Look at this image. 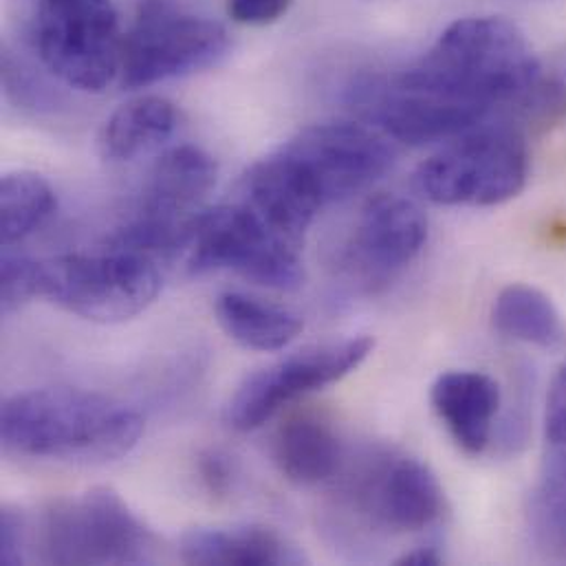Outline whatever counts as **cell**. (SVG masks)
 Instances as JSON below:
<instances>
[{
    "mask_svg": "<svg viewBox=\"0 0 566 566\" xmlns=\"http://www.w3.org/2000/svg\"><path fill=\"white\" fill-rule=\"evenodd\" d=\"M543 73L516 24L499 15H474L452 22L423 57L392 80L488 119L499 108L512 113Z\"/></svg>",
    "mask_w": 566,
    "mask_h": 566,
    "instance_id": "6da1fadb",
    "label": "cell"
},
{
    "mask_svg": "<svg viewBox=\"0 0 566 566\" xmlns=\"http://www.w3.org/2000/svg\"><path fill=\"white\" fill-rule=\"evenodd\" d=\"M142 432L135 410L80 388L18 392L0 412L4 450L40 461H117L139 443Z\"/></svg>",
    "mask_w": 566,
    "mask_h": 566,
    "instance_id": "7a4b0ae2",
    "label": "cell"
},
{
    "mask_svg": "<svg viewBox=\"0 0 566 566\" xmlns=\"http://www.w3.org/2000/svg\"><path fill=\"white\" fill-rule=\"evenodd\" d=\"M530 177V148L514 124H483L426 159L417 175L419 192L437 206L492 208L523 192Z\"/></svg>",
    "mask_w": 566,
    "mask_h": 566,
    "instance_id": "3957f363",
    "label": "cell"
},
{
    "mask_svg": "<svg viewBox=\"0 0 566 566\" xmlns=\"http://www.w3.org/2000/svg\"><path fill=\"white\" fill-rule=\"evenodd\" d=\"M38 549L49 565H146L157 538L115 490L93 488L44 510Z\"/></svg>",
    "mask_w": 566,
    "mask_h": 566,
    "instance_id": "277c9868",
    "label": "cell"
},
{
    "mask_svg": "<svg viewBox=\"0 0 566 566\" xmlns=\"http://www.w3.org/2000/svg\"><path fill=\"white\" fill-rule=\"evenodd\" d=\"M31 42L62 84L102 93L119 77L124 35L111 0H35Z\"/></svg>",
    "mask_w": 566,
    "mask_h": 566,
    "instance_id": "5b68a950",
    "label": "cell"
},
{
    "mask_svg": "<svg viewBox=\"0 0 566 566\" xmlns=\"http://www.w3.org/2000/svg\"><path fill=\"white\" fill-rule=\"evenodd\" d=\"M184 250L190 274L237 272L250 283L281 291L304 281L300 245L274 232L248 203L197 214Z\"/></svg>",
    "mask_w": 566,
    "mask_h": 566,
    "instance_id": "8992f818",
    "label": "cell"
},
{
    "mask_svg": "<svg viewBox=\"0 0 566 566\" xmlns=\"http://www.w3.org/2000/svg\"><path fill=\"white\" fill-rule=\"evenodd\" d=\"M230 53L223 24L184 13L170 0H142L130 31L124 35L119 82L144 88L217 66Z\"/></svg>",
    "mask_w": 566,
    "mask_h": 566,
    "instance_id": "52a82bcc",
    "label": "cell"
},
{
    "mask_svg": "<svg viewBox=\"0 0 566 566\" xmlns=\"http://www.w3.org/2000/svg\"><path fill=\"white\" fill-rule=\"evenodd\" d=\"M161 289L153 259L106 248L42 263V297L91 322H124L146 311Z\"/></svg>",
    "mask_w": 566,
    "mask_h": 566,
    "instance_id": "ba28073f",
    "label": "cell"
},
{
    "mask_svg": "<svg viewBox=\"0 0 566 566\" xmlns=\"http://www.w3.org/2000/svg\"><path fill=\"white\" fill-rule=\"evenodd\" d=\"M279 153L322 208L364 192L395 164L386 135L353 122L306 126Z\"/></svg>",
    "mask_w": 566,
    "mask_h": 566,
    "instance_id": "9c48e42d",
    "label": "cell"
},
{
    "mask_svg": "<svg viewBox=\"0 0 566 566\" xmlns=\"http://www.w3.org/2000/svg\"><path fill=\"white\" fill-rule=\"evenodd\" d=\"M373 348L366 335L304 346L252 373L230 399L226 419L239 432L259 430L286 403L350 375Z\"/></svg>",
    "mask_w": 566,
    "mask_h": 566,
    "instance_id": "30bf717a",
    "label": "cell"
},
{
    "mask_svg": "<svg viewBox=\"0 0 566 566\" xmlns=\"http://www.w3.org/2000/svg\"><path fill=\"white\" fill-rule=\"evenodd\" d=\"M428 239L423 210L401 195H377L366 201L350 237L348 270L366 283H381L410 265Z\"/></svg>",
    "mask_w": 566,
    "mask_h": 566,
    "instance_id": "8fae6325",
    "label": "cell"
},
{
    "mask_svg": "<svg viewBox=\"0 0 566 566\" xmlns=\"http://www.w3.org/2000/svg\"><path fill=\"white\" fill-rule=\"evenodd\" d=\"M217 161L197 146H177L161 155L144 186L135 221L179 239L186 248L197 210L217 184Z\"/></svg>",
    "mask_w": 566,
    "mask_h": 566,
    "instance_id": "7c38bea8",
    "label": "cell"
},
{
    "mask_svg": "<svg viewBox=\"0 0 566 566\" xmlns=\"http://www.w3.org/2000/svg\"><path fill=\"white\" fill-rule=\"evenodd\" d=\"M361 505L388 532H421L441 516L443 490L419 459H384L361 485Z\"/></svg>",
    "mask_w": 566,
    "mask_h": 566,
    "instance_id": "4fadbf2b",
    "label": "cell"
},
{
    "mask_svg": "<svg viewBox=\"0 0 566 566\" xmlns=\"http://www.w3.org/2000/svg\"><path fill=\"white\" fill-rule=\"evenodd\" d=\"M430 401L461 450L481 454L490 446L501 408L496 379L474 370L443 373L430 390Z\"/></svg>",
    "mask_w": 566,
    "mask_h": 566,
    "instance_id": "5bb4252c",
    "label": "cell"
},
{
    "mask_svg": "<svg viewBox=\"0 0 566 566\" xmlns=\"http://www.w3.org/2000/svg\"><path fill=\"white\" fill-rule=\"evenodd\" d=\"M245 201L274 232L300 245L322 206L276 150L245 175Z\"/></svg>",
    "mask_w": 566,
    "mask_h": 566,
    "instance_id": "9a60e30c",
    "label": "cell"
},
{
    "mask_svg": "<svg viewBox=\"0 0 566 566\" xmlns=\"http://www.w3.org/2000/svg\"><path fill=\"white\" fill-rule=\"evenodd\" d=\"M181 560L201 566L300 565L304 556L270 527H199L184 534Z\"/></svg>",
    "mask_w": 566,
    "mask_h": 566,
    "instance_id": "2e32d148",
    "label": "cell"
},
{
    "mask_svg": "<svg viewBox=\"0 0 566 566\" xmlns=\"http://www.w3.org/2000/svg\"><path fill=\"white\" fill-rule=\"evenodd\" d=\"M177 106L159 95H144L122 104L99 135L102 155L111 161H133L164 146L179 128Z\"/></svg>",
    "mask_w": 566,
    "mask_h": 566,
    "instance_id": "e0dca14e",
    "label": "cell"
},
{
    "mask_svg": "<svg viewBox=\"0 0 566 566\" xmlns=\"http://www.w3.org/2000/svg\"><path fill=\"white\" fill-rule=\"evenodd\" d=\"M274 461L286 481L311 488L328 481L342 461L335 432L315 417H293L274 441Z\"/></svg>",
    "mask_w": 566,
    "mask_h": 566,
    "instance_id": "ac0fdd59",
    "label": "cell"
},
{
    "mask_svg": "<svg viewBox=\"0 0 566 566\" xmlns=\"http://www.w3.org/2000/svg\"><path fill=\"white\" fill-rule=\"evenodd\" d=\"M217 317L234 342L265 353L289 346L302 331V319L289 308L239 291L219 295Z\"/></svg>",
    "mask_w": 566,
    "mask_h": 566,
    "instance_id": "d6986e66",
    "label": "cell"
},
{
    "mask_svg": "<svg viewBox=\"0 0 566 566\" xmlns=\"http://www.w3.org/2000/svg\"><path fill=\"white\" fill-rule=\"evenodd\" d=\"M492 317L501 333L525 344L558 348L566 342L565 322L552 297L527 284L503 289L494 302Z\"/></svg>",
    "mask_w": 566,
    "mask_h": 566,
    "instance_id": "ffe728a7",
    "label": "cell"
},
{
    "mask_svg": "<svg viewBox=\"0 0 566 566\" xmlns=\"http://www.w3.org/2000/svg\"><path fill=\"white\" fill-rule=\"evenodd\" d=\"M55 192L35 172L20 170L4 175L0 184V239L4 248L24 241L55 212Z\"/></svg>",
    "mask_w": 566,
    "mask_h": 566,
    "instance_id": "44dd1931",
    "label": "cell"
},
{
    "mask_svg": "<svg viewBox=\"0 0 566 566\" xmlns=\"http://www.w3.org/2000/svg\"><path fill=\"white\" fill-rule=\"evenodd\" d=\"M543 530L566 547V448H549L538 492Z\"/></svg>",
    "mask_w": 566,
    "mask_h": 566,
    "instance_id": "7402d4cb",
    "label": "cell"
},
{
    "mask_svg": "<svg viewBox=\"0 0 566 566\" xmlns=\"http://www.w3.org/2000/svg\"><path fill=\"white\" fill-rule=\"evenodd\" d=\"M514 119L532 130H547L566 115V84L563 80L543 73L541 80L512 111Z\"/></svg>",
    "mask_w": 566,
    "mask_h": 566,
    "instance_id": "603a6c76",
    "label": "cell"
},
{
    "mask_svg": "<svg viewBox=\"0 0 566 566\" xmlns=\"http://www.w3.org/2000/svg\"><path fill=\"white\" fill-rule=\"evenodd\" d=\"M42 297V263L20 254H11L9 248L2 254V283L0 308L2 315H11L31 300Z\"/></svg>",
    "mask_w": 566,
    "mask_h": 566,
    "instance_id": "cb8c5ba5",
    "label": "cell"
},
{
    "mask_svg": "<svg viewBox=\"0 0 566 566\" xmlns=\"http://www.w3.org/2000/svg\"><path fill=\"white\" fill-rule=\"evenodd\" d=\"M2 86L15 106L31 113H44L57 104V95H53L51 86H46L42 77H35L33 69L11 51H4L2 55Z\"/></svg>",
    "mask_w": 566,
    "mask_h": 566,
    "instance_id": "d4e9b609",
    "label": "cell"
},
{
    "mask_svg": "<svg viewBox=\"0 0 566 566\" xmlns=\"http://www.w3.org/2000/svg\"><path fill=\"white\" fill-rule=\"evenodd\" d=\"M293 0H228V15L245 27H268L279 22Z\"/></svg>",
    "mask_w": 566,
    "mask_h": 566,
    "instance_id": "484cf974",
    "label": "cell"
},
{
    "mask_svg": "<svg viewBox=\"0 0 566 566\" xmlns=\"http://www.w3.org/2000/svg\"><path fill=\"white\" fill-rule=\"evenodd\" d=\"M24 518L15 507H2L0 516V563L7 566L24 563Z\"/></svg>",
    "mask_w": 566,
    "mask_h": 566,
    "instance_id": "4316f807",
    "label": "cell"
},
{
    "mask_svg": "<svg viewBox=\"0 0 566 566\" xmlns=\"http://www.w3.org/2000/svg\"><path fill=\"white\" fill-rule=\"evenodd\" d=\"M199 476L212 496H228L234 483V468L230 463V457L219 450L203 452L199 459Z\"/></svg>",
    "mask_w": 566,
    "mask_h": 566,
    "instance_id": "83f0119b",
    "label": "cell"
},
{
    "mask_svg": "<svg viewBox=\"0 0 566 566\" xmlns=\"http://www.w3.org/2000/svg\"><path fill=\"white\" fill-rule=\"evenodd\" d=\"M443 563V556L437 547H419L410 554H403L399 560H395V565L399 566H437Z\"/></svg>",
    "mask_w": 566,
    "mask_h": 566,
    "instance_id": "f1b7e54d",
    "label": "cell"
},
{
    "mask_svg": "<svg viewBox=\"0 0 566 566\" xmlns=\"http://www.w3.org/2000/svg\"><path fill=\"white\" fill-rule=\"evenodd\" d=\"M560 377H565L566 379V366L563 368V370H560Z\"/></svg>",
    "mask_w": 566,
    "mask_h": 566,
    "instance_id": "f546056e",
    "label": "cell"
}]
</instances>
